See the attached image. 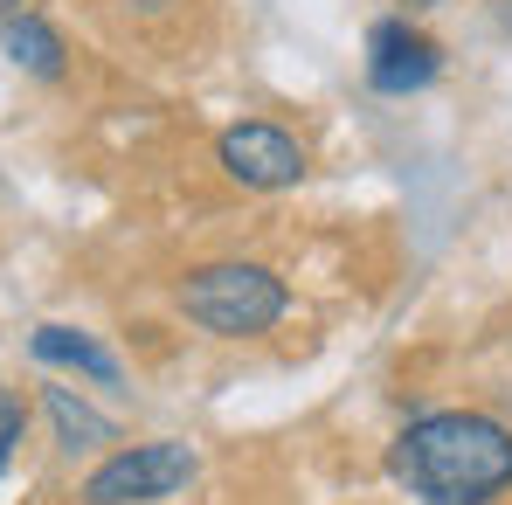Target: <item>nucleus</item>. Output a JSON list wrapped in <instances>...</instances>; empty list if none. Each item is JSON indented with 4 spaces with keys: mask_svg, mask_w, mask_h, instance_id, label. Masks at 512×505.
<instances>
[{
    "mask_svg": "<svg viewBox=\"0 0 512 505\" xmlns=\"http://www.w3.org/2000/svg\"><path fill=\"white\" fill-rule=\"evenodd\" d=\"M388 478L423 505H492L512 492V429L478 409L416 416L388 443Z\"/></svg>",
    "mask_w": 512,
    "mask_h": 505,
    "instance_id": "nucleus-1",
    "label": "nucleus"
},
{
    "mask_svg": "<svg viewBox=\"0 0 512 505\" xmlns=\"http://www.w3.org/2000/svg\"><path fill=\"white\" fill-rule=\"evenodd\" d=\"M173 305H180L187 326H201L215 339H256L291 312V291L263 263H201V270L180 277Z\"/></svg>",
    "mask_w": 512,
    "mask_h": 505,
    "instance_id": "nucleus-2",
    "label": "nucleus"
},
{
    "mask_svg": "<svg viewBox=\"0 0 512 505\" xmlns=\"http://www.w3.org/2000/svg\"><path fill=\"white\" fill-rule=\"evenodd\" d=\"M194 471H201V457L187 443H132V450H111L84 478V505H160L187 492Z\"/></svg>",
    "mask_w": 512,
    "mask_h": 505,
    "instance_id": "nucleus-3",
    "label": "nucleus"
},
{
    "mask_svg": "<svg viewBox=\"0 0 512 505\" xmlns=\"http://www.w3.org/2000/svg\"><path fill=\"white\" fill-rule=\"evenodd\" d=\"M215 160H222V173H229L236 187H256V194H277V187H298V180H305V146H298L284 125H270V118L229 125V132L215 139Z\"/></svg>",
    "mask_w": 512,
    "mask_h": 505,
    "instance_id": "nucleus-4",
    "label": "nucleus"
},
{
    "mask_svg": "<svg viewBox=\"0 0 512 505\" xmlns=\"http://www.w3.org/2000/svg\"><path fill=\"white\" fill-rule=\"evenodd\" d=\"M443 70V49L429 42L423 28L409 21H374L367 28V84L381 97H409V90H429Z\"/></svg>",
    "mask_w": 512,
    "mask_h": 505,
    "instance_id": "nucleus-5",
    "label": "nucleus"
},
{
    "mask_svg": "<svg viewBox=\"0 0 512 505\" xmlns=\"http://www.w3.org/2000/svg\"><path fill=\"white\" fill-rule=\"evenodd\" d=\"M0 28H7V56H14V63L28 70V77L56 84V77L70 70V63H63V56H70V49H63V35H56V28H49L42 14H7Z\"/></svg>",
    "mask_w": 512,
    "mask_h": 505,
    "instance_id": "nucleus-6",
    "label": "nucleus"
},
{
    "mask_svg": "<svg viewBox=\"0 0 512 505\" xmlns=\"http://www.w3.org/2000/svg\"><path fill=\"white\" fill-rule=\"evenodd\" d=\"M42 409L56 422V443L70 450V457H84V450H104V443H118V429L111 416H97L90 402H77L70 388H42Z\"/></svg>",
    "mask_w": 512,
    "mask_h": 505,
    "instance_id": "nucleus-7",
    "label": "nucleus"
},
{
    "mask_svg": "<svg viewBox=\"0 0 512 505\" xmlns=\"http://www.w3.org/2000/svg\"><path fill=\"white\" fill-rule=\"evenodd\" d=\"M35 360H49V367H77V374H90V381H118V360L97 346L90 333H77V326H42L35 333Z\"/></svg>",
    "mask_w": 512,
    "mask_h": 505,
    "instance_id": "nucleus-8",
    "label": "nucleus"
},
{
    "mask_svg": "<svg viewBox=\"0 0 512 505\" xmlns=\"http://www.w3.org/2000/svg\"><path fill=\"white\" fill-rule=\"evenodd\" d=\"M21 436H28V409H21L14 395H0V471L14 464V450H21Z\"/></svg>",
    "mask_w": 512,
    "mask_h": 505,
    "instance_id": "nucleus-9",
    "label": "nucleus"
},
{
    "mask_svg": "<svg viewBox=\"0 0 512 505\" xmlns=\"http://www.w3.org/2000/svg\"><path fill=\"white\" fill-rule=\"evenodd\" d=\"M7 14H21V0H0V21H7Z\"/></svg>",
    "mask_w": 512,
    "mask_h": 505,
    "instance_id": "nucleus-10",
    "label": "nucleus"
}]
</instances>
